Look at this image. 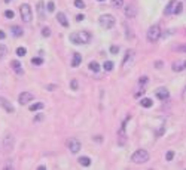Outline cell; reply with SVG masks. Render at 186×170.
I'll return each mask as SVG.
<instances>
[{"instance_id": "6da1fadb", "label": "cell", "mask_w": 186, "mask_h": 170, "mask_svg": "<svg viewBox=\"0 0 186 170\" xmlns=\"http://www.w3.org/2000/svg\"><path fill=\"white\" fill-rule=\"evenodd\" d=\"M90 40H91V34L88 31H78L70 34V42L74 45H85L90 43Z\"/></svg>"}, {"instance_id": "7a4b0ae2", "label": "cell", "mask_w": 186, "mask_h": 170, "mask_svg": "<svg viewBox=\"0 0 186 170\" xmlns=\"http://www.w3.org/2000/svg\"><path fill=\"white\" fill-rule=\"evenodd\" d=\"M131 161L135 164H144L149 161V152L146 149H137L131 155Z\"/></svg>"}, {"instance_id": "3957f363", "label": "cell", "mask_w": 186, "mask_h": 170, "mask_svg": "<svg viewBox=\"0 0 186 170\" xmlns=\"http://www.w3.org/2000/svg\"><path fill=\"white\" fill-rule=\"evenodd\" d=\"M19 14H21V19L24 22H30L33 19V10L28 3H22L19 6Z\"/></svg>"}, {"instance_id": "277c9868", "label": "cell", "mask_w": 186, "mask_h": 170, "mask_svg": "<svg viewBox=\"0 0 186 170\" xmlns=\"http://www.w3.org/2000/svg\"><path fill=\"white\" fill-rule=\"evenodd\" d=\"M98 22H100V25L103 28H106V30H110L112 27L115 25V22H116V19H115V16L113 15H109V14H104V15H101L100 18H98Z\"/></svg>"}, {"instance_id": "5b68a950", "label": "cell", "mask_w": 186, "mask_h": 170, "mask_svg": "<svg viewBox=\"0 0 186 170\" xmlns=\"http://www.w3.org/2000/svg\"><path fill=\"white\" fill-rule=\"evenodd\" d=\"M159 37H161V28H159V25H152V27L147 30V40L151 42V43H155V42L159 40Z\"/></svg>"}, {"instance_id": "8992f818", "label": "cell", "mask_w": 186, "mask_h": 170, "mask_svg": "<svg viewBox=\"0 0 186 170\" xmlns=\"http://www.w3.org/2000/svg\"><path fill=\"white\" fill-rule=\"evenodd\" d=\"M67 148H69L73 154L79 152V149H81V142H79V139H76V138H70V139L67 141Z\"/></svg>"}, {"instance_id": "52a82bcc", "label": "cell", "mask_w": 186, "mask_h": 170, "mask_svg": "<svg viewBox=\"0 0 186 170\" xmlns=\"http://www.w3.org/2000/svg\"><path fill=\"white\" fill-rule=\"evenodd\" d=\"M33 99H34V95L30 93V92H22V93H19V96H18V102L21 104V105H26V104L31 102Z\"/></svg>"}, {"instance_id": "ba28073f", "label": "cell", "mask_w": 186, "mask_h": 170, "mask_svg": "<svg viewBox=\"0 0 186 170\" xmlns=\"http://www.w3.org/2000/svg\"><path fill=\"white\" fill-rule=\"evenodd\" d=\"M14 148V136L10 133H6L5 138H3V149L5 151H10Z\"/></svg>"}, {"instance_id": "9c48e42d", "label": "cell", "mask_w": 186, "mask_h": 170, "mask_svg": "<svg viewBox=\"0 0 186 170\" xmlns=\"http://www.w3.org/2000/svg\"><path fill=\"white\" fill-rule=\"evenodd\" d=\"M173 71H183L186 70V59H179V61H174L171 65Z\"/></svg>"}, {"instance_id": "30bf717a", "label": "cell", "mask_w": 186, "mask_h": 170, "mask_svg": "<svg viewBox=\"0 0 186 170\" xmlns=\"http://www.w3.org/2000/svg\"><path fill=\"white\" fill-rule=\"evenodd\" d=\"M0 105H2L8 112H15V108H14V105H12V104L6 99V98H2L0 96Z\"/></svg>"}, {"instance_id": "8fae6325", "label": "cell", "mask_w": 186, "mask_h": 170, "mask_svg": "<svg viewBox=\"0 0 186 170\" xmlns=\"http://www.w3.org/2000/svg\"><path fill=\"white\" fill-rule=\"evenodd\" d=\"M177 3H179V0H170V3L167 5V8H165V10H164V12H165V15H171V14H174Z\"/></svg>"}, {"instance_id": "7c38bea8", "label": "cell", "mask_w": 186, "mask_h": 170, "mask_svg": "<svg viewBox=\"0 0 186 170\" xmlns=\"http://www.w3.org/2000/svg\"><path fill=\"white\" fill-rule=\"evenodd\" d=\"M10 67H12V70H14L18 75H22L24 74V70H22V65L19 64V61H10Z\"/></svg>"}, {"instance_id": "4fadbf2b", "label": "cell", "mask_w": 186, "mask_h": 170, "mask_svg": "<svg viewBox=\"0 0 186 170\" xmlns=\"http://www.w3.org/2000/svg\"><path fill=\"white\" fill-rule=\"evenodd\" d=\"M127 121H128V119L122 123V126H121V129H119V132H118V138H121V145H124V142H125V138H127V135H125V126H127Z\"/></svg>"}, {"instance_id": "5bb4252c", "label": "cell", "mask_w": 186, "mask_h": 170, "mask_svg": "<svg viewBox=\"0 0 186 170\" xmlns=\"http://www.w3.org/2000/svg\"><path fill=\"white\" fill-rule=\"evenodd\" d=\"M135 15H137V8L133 6V5H128L125 8V16L127 18H135Z\"/></svg>"}, {"instance_id": "9a60e30c", "label": "cell", "mask_w": 186, "mask_h": 170, "mask_svg": "<svg viewBox=\"0 0 186 170\" xmlns=\"http://www.w3.org/2000/svg\"><path fill=\"white\" fill-rule=\"evenodd\" d=\"M168 96H170V93H168V90H167V89L159 87V89L156 90V98H158V99L165 101V99H168Z\"/></svg>"}, {"instance_id": "2e32d148", "label": "cell", "mask_w": 186, "mask_h": 170, "mask_svg": "<svg viewBox=\"0 0 186 170\" xmlns=\"http://www.w3.org/2000/svg\"><path fill=\"white\" fill-rule=\"evenodd\" d=\"M57 19H58V22L63 25V27H69V21H67V18H66V15L63 14V12H58Z\"/></svg>"}, {"instance_id": "e0dca14e", "label": "cell", "mask_w": 186, "mask_h": 170, "mask_svg": "<svg viewBox=\"0 0 186 170\" xmlns=\"http://www.w3.org/2000/svg\"><path fill=\"white\" fill-rule=\"evenodd\" d=\"M81 62H82V55H81V53H74V55H73V61H71V67H73V68L79 67Z\"/></svg>"}, {"instance_id": "ac0fdd59", "label": "cell", "mask_w": 186, "mask_h": 170, "mask_svg": "<svg viewBox=\"0 0 186 170\" xmlns=\"http://www.w3.org/2000/svg\"><path fill=\"white\" fill-rule=\"evenodd\" d=\"M10 33H12V36L19 37V36H22V28L18 27V25H12V27H10Z\"/></svg>"}, {"instance_id": "d6986e66", "label": "cell", "mask_w": 186, "mask_h": 170, "mask_svg": "<svg viewBox=\"0 0 186 170\" xmlns=\"http://www.w3.org/2000/svg\"><path fill=\"white\" fill-rule=\"evenodd\" d=\"M140 104H142V107H144V108H151V107L153 105V102H152L151 98H143V99L140 101Z\"/></svg>"}, {"instance_id": "ffe728a7", "label": "cell", "mask_w": 186, "mask_h": 170, "mask_svg": "<svg viewBox=\"0 0 186 170\" xmlns=\"http://www.w3.org/2000/svg\"><path fill=\"white\" fill-rule=\"evenodd\" d=\"M43 107H45V105H43L42 102H36V104H33V105L28 107V110H30V111H39V110H42Z\"/></svg>"}, {"instance_id": "44dd1931", "label": "cell", "mask_w": 186, "mask_h": 170, "mask_svg": "<svg viewBox=\"0 0 186 170\" xmlns=\"http://www.w3.org/2000/svg\"><path fill=\"white\" fill-rule=\"evenodd\" d=\"M79 164L88 167L91 164V158H90V157H81V158H79Z\"/></svg>"}, {"instance_id": "7402d4cb", "label": "cell", "mask_w": 186, "mask_h": 170, "mask_svg": "<svg viewBox=\"0 0 186 170\" xmlns=\"http://www.w3.org/2000/svg\"><path fill=\"white\" fill-rule=\"evenodd\" d=\"M90 70L94 71V73H98V70H100V65H98L95 61H91L90 62Z\"/></svg>"}, {"instance_id": "603a6c76", "label": "cell", "mask_w": 186, "mask_h": 170, "mask_svg": "<svg viewBox=\"0 0 186 170\" xmlns=\"http://www.w3.org/2000/svg\"><path fill=\"white\" fill-rule=\"evenodd\" d=\"M103 68H104V71H112V70H113V62H112V61H106L103 64Z\"/></svg>"}, {"instance_id": "cb8c5ba5", "label": "cell", "mask_w": 186, "mask_h": 170, "mask_svg": "<svg viewBox=\"0 0 186 170\" xmlns=\"http://www.w3.org/2000/svg\"><path fill=\"white\" fill-rule=\"evenodd\" d=\"M8 55V47L5 45H0V59H3Z\"/></svg>"}, {"instance_id": "d4e9b609", "label": "cell", "mask_w": 186, "mask_h": 170, "mask_svg": "<svg viewBox=\"0 0 186 170\" xmlns=\"http://www.w3.org/2000/svg\"><path fill=\"white\" fill-rule=\"evenodd\" d=\"M133 56H134V50H127V56H125V59H124V65H125Z\"/></svg>"}, {"instance_id": "484cf974", "label": "cell", "mask_w": 186, "mask_h": 170, "mask_svg": "<svg viewBox=\"0 0 186 170\" xmlns=\"http://www.w3.org/2000/svg\"><path fill=\"white\" fill-rule=\"evenodd\" d=\"M45 6V3L43 2H39V3H37V10H39V15H40V18H43V8Z\"/></svg>"}, {"instance_id": "4316f807", "label": "cell", "mask_w": 186, "mask_h": 170, "mask_svg": "<svg viewBox=\"0 0 186 170\" xmlns=\"http://www.w3.org/2000/svg\"><path fill=\"white\" fill-rule=\"evenodd\" d=\"M70 87H71V90H78L79 89V83H78L76 78H73V80L70 82Z\"/></svg>"}, {"instance_id": "83f0119b", "label": "cell", "mask_w": 186, "mask_h": 170, "mask_svg": "<svg viewBox=\"0 0 186 170\" xmlns=\"http://www.w3.org/2000/svg\"><path fill=\"white\" fill-rule=\"evenodd\" d=\"M26 53H27V49H26V47H18V49H17V55H18V56H24Z\"/></svg>"}, {"instance_id": "f1b7e54d", "label": "cell", "mask_w": 186, "mask_h": 170, "mask_svg": "<svg viewBox=\"0 0 186 170\" xmlns=\"http://www.w3.org/2000/svg\"><path fill=\"white\" fill-rule=\"evenodd\" d=\"M31 64H33V65H42V64H43V59H42V58H33V59H31Z\"/></svg>"}, {"instance_id": "f546056e", "label": "cell", "mask_w": 186, "mask_h": 170, "mask_svg": "<svg viewBox=\"0 0 186 170\" xmlns=\"http://www.w3.org/2000/svg\"><path fill=\"white\" fill-rule=\"evenodd\" d=\"M74 6H76L78 9H83L85 8V3L82 2V0H74Z\"/></svg>"}, {"instance_id": "4dcf8cb0", "label": "cell", "mask_w": 186, "mask_h": 170, "mask_svg": "<svg viewBox=\"0 0 186 170\" xmlns=\"http://www.w3.org/2000/svg\"><path fill=\"white\" fill-rule=\"evenodd\" d=\"M112 5H113L115 8H121L124 5V0H112Z\"/></svg>"}, {"instance_id": "1f68e13d", "label": "cell", "mask_w": 186, "mask_h": 170, "mask_svg": "<svg viewBox=\"0 0 186 170\" xmlns=\"http://www.w3.org/2000/svg\"><path fill=\"white\" fill-rule=\"evenodd\" d=\"M182 10H183V5L179 2V3H177V6H176V10H174V14H176V15H179V14H182Z\"/></svg>"}, {"instance_id": "d6a6232c", "label": "cell", "mask_w": 186, "mask_h": 170, "mask_svg": "<svg viewBox=\"0 0 186 170\" xmlns=\"http://www.w3.org/2000/svg\"><path fill=\"white\" fill-rule=\"evenodd\" d=\"M42 36H43V37H49V36H51V30H49L48 27H45V28L42 30Z\"/></svg>"}, {"instance_id": "836d02e7", "label": "cell", "mask_w": 186, "mask_h": 170, "mask_svg": "<svg viewBox=\"0 0 186 170\" xmlns=\"http://www.w3.org/2000/svg\"><path fill=\"white\" fill-rule=\"evenodd\" d=\"M55 10V5H54V2H49L48 3V12H54Z\"/></svg>"}, {"instance_id": "e575fe53", "label": "cell", "mask_w": 186, "mask_h": 170, "mask_svg": "<svg viewBox=\"0 0 186 170\" xmlns=\"http://www.w3.org/2000/svg\"><path fill=\"white\" fill-rule=\"evenodd\" d=\"M173 158H174V152H173V151H168V152H167V161H171Z\"/></svg>"}, {"instance_id": "d590c367", "label": "cell", "mask_w": 186, "mask_h": 170, "mask_svg": "<svg viewBox=\"0 0 186 170\" xmlns=\"http://www.w3.org/2000/svg\"><path fill=\"white\" fill-rule=\"evenodd\" d=\"M176 50H177V52H185V53H186V45H180V46H177Z\"/></svg>"}, {"instance_id": "8d00e7d4", "label": "cell", "mask_w": 186, "mask_h": 170, "mask_svg": "<svg viewBox=\"0 0 186 170\" xmlns=\"http://www.w3.org/2000/svg\"><path fill=\"white\" fill-rule=\"evenodd\" d=\"M5 16L9 18V19H12V18H14V12H12V10H6L5 12Z\"/></svg>"}, {"instance_id": "74e56055", "label": "cell", "mask_w": 186, "mask_h": 170, "mask_svg": "<svg viewBox=\"0 0 186 170\" xmlns=\"http://www.w3.org/2000/svg\"><path fill=\"white\" fill-rule=\"evenodd\" d=\"M139 83H140L142 86H144V84L147 83V77H140V80H139Z\"/></svg>"}, {"instance_id": "f35d334b", "label": "cell", "mask_w": 186, "mask_h": 170, "mask_svg": "<svg viewBox=\"0 0 186 170\" xmlns=\"http://www.w3.org/2000/svg\"><path fill=\"white\" fill-rule=\"evenodd\" d=\"M110 52H112V53H118V52H119V47H118V46H112V47H110Z\"/></svg>"}, {"instance_id": "ab89813d", "label": "cell", "mask_w": 186, "mask_h": 170, "mask_svg": "<svg viewBox=\"0 0 186 170\" xmlns=\"http://www.w3.org/2000/svg\"><path fill=\"white\" fill-rule=\"evenodd\" d=\"M40 120H43V114H39L34 117V121H40Z\"/></svg>"}, {"instance_id": "60d3db41", "label": "cell", "mask_w": 186, "mask_h": 170, "mask_svg": "<svg viewBox=\"0 0 186 170\" xmlns=\"http://www.w3.org/2000/svg\"><path fill=\"white\" fill-rule=\"evenodd\" d=\"M3 38H6V34H5V31L0 30V40H3Z\"/></svg>"}, {"instance_id": "b9f144b4", "label": "cell", "mask_w": 186, "mask_h": 170, "mask_svg": "<svg viewBox=\"0 0 186 170\" xmlns=\"http://www.w3.org/2000/svg\"><path fill=\"white\" fill-rule=\"evenodd\" d=\"M83 19H85L83 15H78V16H76V21H83Z\"/></svg>"}, {"instance_id": "7bdbcfd3", "label": "cell", "mask_w": 186, "mask_h": 170, "mask_svg": "<svg viewBox=\"0 0 186 170\" xmlns=\"http://www.w3.org/2000/svg\"><path fill=\"white\" fill-rule=\"evenodd\" d=\"M46 89H48V90H54L55 86H54V84H49V86H46Z\"/></svg>"}, {"instance_id": "ee69618b", "label": "cell", "mask_w": 186, "mask_h": 170, "mask_svg": "<svg viewBox=\"0 0 186 170\" xmlns=\"http://www.w3.org/2000/svg\"><path fill=\"white\" fill-rule=\"evenodd\" d=\"M161 65H162V62H159V61H158V62H156V68H161Z\"/></svg>"}, {"instance_id": "f6af8a7d", "label": "cell", "mask_w": 186, "mask_h": 170, "mask_svg": "<svg viewBox=\"0 0 186 170\" xmlns=\"http://www.w3.org/2000/svg\"><path fill=\"white\" fill-rule=\"evenodd\" d=\"M183 96L186 98V87H185V90H183Z\"/></svg>"}, {"instance_id": "bcb514c9", "label": "cell", "mask_w": 186, "mask_h": 170, "mask_svg": "<svg viewBox=\"0 0 186 170\" xmlns=\"http://www.w3.org/2000/svg\"><path fill=\"white\" fill-rule=\"evenodd\" d=\"M5 2H6V3H9V2H10V0H5Z\"/></svg>"}, {"instance_id": "7dc6e473", "label": "cell", "mask_w": 186, "mask_h": 170, "mask_svg": "<svg viewBox=\"0 0 186 170\" xmlns=\"http://www.w3.org/2000/svg\"><path fill=\"white\" fill-rule=\"evenodd\" d=\"M98 2H104V0H98Z\"/></svg>"}]
</instances>
